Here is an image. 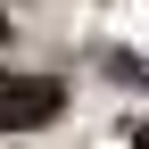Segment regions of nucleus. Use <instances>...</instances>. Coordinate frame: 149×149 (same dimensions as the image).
Wrapping results in <instances>:
<instances>
[{
  "label": "nucleus",
  "mask_w": 149,
  "mask_h": 149,
  "mask_svg": "<svg viewBox=\"0 0 149 149\" xmlns=\"http://www.w3.org/2000/svg\"><path fill=\"white\" fill-rule=\"evenodd\" d=\"M66 108V91L50 74H0V133H33Z\"/></svg>",
  "instance_id": "f257e3e1"
},
{
  "label": "nucleus",
  "mask_w": 149,
  "mask_h": 149,
  "mask_svg": "<svg viewBox=\"0 0 149 149\" xmlns=\"http://www.w3.org/2000/svg\"><path fill=\"white\" fill-rule=\"evenodd\" d=\"M0 42H8V17H0Z\"/></svg>",
  "instance_id": "f03ea898"
}]
</instances>
